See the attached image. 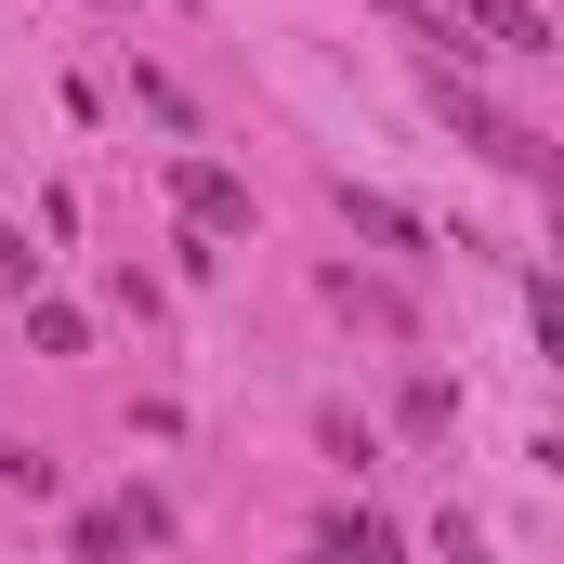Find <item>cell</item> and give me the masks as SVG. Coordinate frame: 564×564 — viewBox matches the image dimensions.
Instances as JSON below:
<instances>
[{
  "instance_id": "obj_1",
  "label": "cell",
  "mask_w": 564,
  "mask_h": 564,
  "mask_svg": "<svg viewBox=\"0 0 564 564\" xmlns=\"http://www.w3.org/2000/svg\"><path fill=\"white\" fill-rule=\"evenodd\" d=\"M433 119H446V132L473 144V158H486V171H525V184H552V132H525V119H512V106H486V93H473V79H459V66H446V79H433Z\"/></svg>"
},
{
  "instance_id": "obj_2",
  "label": "cell",
  "mask_w": 564,
  "mask_h": 564,
  "mask_svg": "<svg viewBox=\"0 0 564 564\" xmlns=\"http://www.w3.org/2000/svg\"><path fill=\"white\" fill-rule=\"evenodd\" d=\"M171 210H184L197 237H250V184L210 171V158H171Z\"/></svg>"
},
{
  "instance_id": "obj_3",
  "label": "cell",
  "mask_w": 564,
  "mask_h": 564,
  "mask_svg": "<svg viewBox=\"0 0 564 564\" xmlns=\"http://www.w3.org/2000/svg\"><path fill=\"white\" fill-rule=\"evenodd\" d=\"M433 13H446L473 53H552V13H539V0H433Z\"/></svg>"
},
{
  "instance_id": "obj_4",
  "label": "cell",
  "mask_w": 564,
  "mask_h": 564,
  "mask_svg": "<svg viewBox=\"0 0 564 564\" xmlns=\"http://www.w3.org/2000/svg\"><path fill=\"white\" fill-rule=\"evenodd\" d=\"M132 539H171V512L158 499H119V512H79V552L106 564V552H132Z\"/></svg>"
},
{
  "instance_id": "obj_5",
  "label": "cell",
  "mask_w": 564,
  "mask_h": 564,
  "mask_svg": "<svg viewBox=\"0 0 564 564\" xmlns=\"http://www.w3.org/2000/svg\"><path fill=\"white\" fill-rule=\"evenodd\" d=\"M328 564H394V525L381 512H328Z\"/></svg>"
},
{
  "instance_id": "obj_6",
  "label": "cell",
  "mask_w": 564,
  "mask_h": 564,
  "mask_svg": "<svg viewBox=\"0 0 564 564\" xmlns=\"http://www.w3.org/2000/svg\"><path fill=\"white\" fill-rule=\"evenodd\" d=\"M341 210H355V224H368V237H381V250H421V224H408V210H394V197H355V184H341Z\"/></svg>"
},
{
  "instance_id": "obj_7",
  "label": "cell",
  "mask_w": 564,
  "mask_h": 564,
  "mask_svg": "<svg viewBox=\"0 0 564 564\" xmlns=\"http://www.w3.org/2000/svg\"><path fill=\"white\" fill-rule=\"evenodd\" d=\"M26 341H40V355H79L93 328H79V302H26Z\"/></svg>"
},
{
  "instance_id": "obj_8",
  "label": "cell",
  "mask_w": 564,
  "mask_h": 564,
  "mask_svg": "<svg viewBox=\"0 0 564 564\" xmlns=\"http://www.w3.org/2000/svg\"><path fill=\"white\" fill-rule=\"evenodd\" d=\"M0 289H13V302H40V250H26V237H0Z\"/></svg>"
},
{
  "instance_id": "obj_9",
  "label": "cell",
  "mask_w": 564,
  "mask_h": 564,
  "mask_svg": "<svg viewBox=\"0 0 564 564\" xmlns=\"http://www.w3.org/2000/svg\"><path fill=\"white\" fill-rule=\"evenodd\" d=\"M433 564H486V539H473V525L446 512V525H433Z\"/></svg>"
},
{
  "instance_id": "obj_10",
  "label": "cell",
  "mask_w": 564,
  "mask_h": 564,
  "mask_svg": "<svg viewBox=\"0 0 564 564\" xmlns=\"http://www.w3.org/2000/svg\"><path fill=\"white\" fill-rule=\"evenodd\" d=\"M539 341H552V368H564V276L539 289Z\"/></svg>"
},
{
  "instance_id": "obj_11",
  "label": "cell",
  "mask_w": 564,
  "mask_h": 564,
  "mask_svg": "<svg viewBox=\"0 0 564 564\" xmlns=\"http://www.w3.org/2000/svg\"><path fill=\"white\" fill-rule=\"evenodd\" d=\"M539 459H552V473H564V433H552V446H539Z\"/></svg>"
},
{
  "instance_id": "obj_12",
  "label": "cell",
  "mask_w": 564,
  "mask_h": 564,
  "mask_svg": "<svg viewBox=\"0 0 564 564\" xmlns=\"http://www.w3.org/2000/svg\"><path fill=\"white\" fill-rule=\"evenodd\" d=\"M552 250H564V237H552Z\"/></svg>"
}]
</instances>
